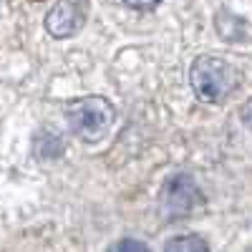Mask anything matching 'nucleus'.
Segmentation results:
<instances>
[{"instance_id":"nucleus-3","label":"nucleus","mask_w":252,"mask_h":252,"mask_svg":"<svg viewBox=\"0 0 252 252\" xmlns=\"http://www.w3.org/2000/svg\"><path fill=\"white\" fill-rule=\"evenodd\" d=\"M159 204H161V212L166 220H182V217L192 215L197 207H202L204 197L199 192L197 182L189 174H174L166 179Z\"/></svg>"},{"instance_id":"nucleus-8","label":"nucleus","mask_w":252,"mask_h":252,"mask_svg":"<svg viewBox=\"0 0 252 252\" xmlns=\"http://www.w3.org/2000/svg\"><path fill=\"white\" fill-rule=\"evenodd\" d=\"M35 3H43V0H35Z\"/></svg>"},{"instance_id":"nucleus-5","label":"nucleus","mask_w":252,"mask_h":252,"mask_svg":"<svg viewBox=\"0 0 252 252\" xmlns=\"http://www.w3.org/2000/svg\"><path fill=\"white\" fill-rule=\"evenodd\" d=\"M164 252H209V245L199 235H179L166 242Z\"/></svg>"},{"instance_id":"nucleus-7","label":"nucleus","mask_w":252,"mask_h":252,"mask_svg":"<svg viewBox=\"0 0 252 252\" xmlns=\"http://www.w3.org/2000/svg\"><path fill=\"white\" fill-rule=\"evenodd\" d=\"M124 3L136 8V10H152V8H157L161 3V0H124Z\"/></svg>"},{"instance_id":"nucleus-1","label":"nucleus","mask_w":252,"mask_h":252,"mask_svg":"<svg viewBox=\"0 0 252 252\" xmlns=\"http://www.w3.org/2000/svg\"><path fill=\"white\" fill-rule=\"evenodd\" d=\"M66 119L71 124V131L86 144H98L101 139H106L111 131L116 111L111 106V101L101 96H86L73 101L66 109Z\"/></svg>"},{"instance_id":"nucleus-2","label":"nucleus","mask_w":252,"mask_h":252,"mask_svg":"<svg viewBox=\"0 0 252 252\" xmlns=\"http://www.w3.org/2000/svg\"><path fill=\"white\" fill-rule=\"evenodd\" d=\"M189 81H192V89H194L199 101L220 103V101H224L229 94H232L235 83H237V76H235V68L229 66L224 58L199 56L192 63Z\"/></svg>"},{"instance_id":"nucleus-6","label":"nucleus","mask_w":252,"mask_h":252,"mask_svg":"<svg viewBox=\"0 0 252 252\" xmlns=\"http://www.w3.org/2000/svg\"><path fill=\"white\" fill-rule=\"evenodd\" d=\"M109 252H152L141 240H119Z\"/></svg>"},{"instance_id":"nucleus-4","label":"nucleus","mask_w":252,"mask_h":252,"mask_svg":"<svg viewBox=\"0 0 252 252\" xmlns=\"http://www.w3.org/2000/svg\"><path fill=\"white\" fill-rule=\"evenodd\" d=\"M89 10H91L89 0H58L46 15V31L53 38H71L86 26Z\"/></svg>"}]
</instances>
